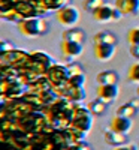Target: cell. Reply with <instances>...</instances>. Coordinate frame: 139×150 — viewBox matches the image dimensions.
Returning a JSON list of instances; mask_svg holds the SVG:
<instances>
[{
    "label": "cell",
    "instance_id": "obj_15",
    "mask_svg": "<svg viewBox=\"0 0 139 150\" xmlns=\"http://www.w3.org/2000/svg\"><path fill=\"white\" fill-rule=\"evenodd\" d=\"M127 78H129L130 83L139 84V60L129 66V69H127Z\"/></svg>",
    "mask_w": 139,
    "mask_h": 150
},
{
    "label": "cell",
    "instance_id": "obj_11",
    "mask_svg": "<svg viewBox=\"0 0 139 150\" xmlns=\"http://www.w3.org/2000/svg\"><path fill=\"white\" fill-rule=\"evenodd\" d=\"M93 42L99 44V42H105V44H111V45H118V38L115 36V33L111 30H100L94 35Z\"/></svg>",
    "mask_w": 139,
    "mask_h": 150
},
{
    "label": "cell",
    "instance_id": "obj_14",
    "mask_svg": "<svg viewBox=\"0 0 139 150\" xmlns=\"http://www.w3.org/2000/svg\"><path fill=\"white\" fill-rule=\"evenodd\" d=\"M138 111H139L138 108H135L130 102H127V104H123V105L117 110V114L124 116V117H129V119H133V117H136Z\"/></svg>",
    "mask_w": 139,
    "mask_h": 150
},
{
    "label": "cell",
    "instance_id": "obj_18",
    "mask_svg": "<svg viewBox=\"0 0 139 150\" xmlns=\"http://www.w3.org/2000/svg\"><path fill=\"white\" fill-rule=\"evenodd\" d=\"M127 41H129L130 45H138L139 44V26L129 29V32H127Z\"/></svg>",
    "mask_w": 139,
    "mask_h": 150
},
{
    "label": "cell",
    "instance_id": "obj_23",
    "mask_svg": "<svg viewBox=\"0 0 139 150\" xmlns=\"http://www.w3.org/2000/svg\"><path fill=\"white\" fill-rule=\"evenodd\" d=\"M136 95L139 96V84H138V87H136Z\"/></svg>",
    "mask_w": 139,
    "mask_h": 150
},
{
    "label": "cell",
    "instance_id": "obj_12",
    "mask_svg": "<svg viewBox=\"0 0 139 150\" xmlns=\"http://www.w3.org/2000/svg\"><path fill=\"white\" fill-rule=\"evenodd\" d=\"M96 81H97V84H118L120 75L115 71H111V69L102 71V72L97 74Z\"/></svg>",
    "mask_w": 139,
    "mask_h": 150
},
{
    "label": "cell",
    "instance_id": "obj_5",
    "mask_svg": "<svg viewBox=\"0 0 139 150\" xmlns=\"http://www.w3.org/2000/svg\"><path fill=\"white\" fill-rule=\"evenodd\" d=\"M60 51H61L63 57H66V59H77V57H79L84 53V44L61 39Z\"/></svg>",
    "mask_w": 139,
    "mask_h": 150
},
{
    "label": "cell",
    "instance_id": "obj_8",
    "mask_svg": "<svg viewBox=\"0 0 139 150\" xmlns=\"http://www.w3.org/2000/svg\"><path fill=\"white\" fill-rule=\"evenodd\" d=\"M103 138H105V143L112 146V147H118V146H127L130 144V138L127 134H121V132H115L112 131L111 128L105 131L103 134Z\"/></svg>",
    "mask_w": 139,
    "mask_h": 150
},
{
    "label": "cell",
    "instance_id": "obj_24",
    "mask_svg": "<svg viewBox=\"0 0 139 150\" xmlns=\"http://www.w3.org/2000/svg\"><path fill=\"white\" fill-rule=\"evenodd\" d=\"M138 147H139V146H138Z\"/></svg>",
    "mask_w": 139,
    "mask_h": 150
},
{
    "label": "cell",
    "instance_id": "obj_19",
    "mask_svg": "<svg viewBox=\"0 0 139 150\" xmlns=\"http://www.w3.org/2000/svg\"><path fill=\"white\" fill-rule=\"evenodd\" d=\"M130 54L139 60V44L138 45H130Z\"/></svg>",
    "mask_w": 139,
    "mask_h": 150
},
{
    "label": "cell",
    "instance_id": "obj_3",
    "mask_svg": "<svg viewBox=\"0 0 139 150\" xmlns=\"http://www.w3.org/2000/svg\"><path fill=\"white\" fill-rule=\"evenodd\" d=\"M91 17L97 23H111V21H115L117 23V21H120V18L123 15L120 14V11L115 6H112L109 3H105V5H102L100 8H97L96 11H93Z\"/></svg>",
    "mask_w": 139,
    "mask_h": 150
},
{
    "label": "cell",
    "instance_id": "obj_4",
    "mask_svg": "<svg viewBox=\"0 0 139 150\" xmlns=\"http://www.w3.org/2000/svg\"><path fill=\"white\" fill-rule=\"evenodd\" d=\"M118 93H120L118 84H97V89H96L97 98L106 104H111L115 101L118 98Z\"/></svg>",
    "mask_w": 139,
    "mask_h": 150
},
{
    "label": "cell",
    "instance_id": "obj_6",
    "mask_svg": "<svg viewBox=\"0 0 139 150\" xmlns=\"http://www.w3.org/2000/svg\"><path fill=\"white\" fill-rule=\"evenodd\" d=\"M115 45H111V44H105V42H99L93 45V54L99 62H109L112 60L114 54H115Z\"/></svg>",
    "mask_w": 139,
    "mask_h": 150
},
{
    "label": "cell",
    "instance_id": "obj_13",
    "mask_svg": "<svg viewBox=\"0 0 139 150\" xmlns=\"http://www.w3.org/2000/svg\"><path fill=\"white\" fill-rule=\"evenodd\" d=\"M108 105L109 104H106L103 101H100L99 98H96V99H93V101H90L87 104V111L90 112L91 116H102L106 112Z\"/></svg>",
    "mask_w": 139,
    "mask_h": 150
},
{
    "label": "cell",
    "instance_id": "obj_17",
    "mask_svg": "<svg viewBox=\"0 0 139 150\" xmlns=\"http://www.w3.org/2000/svg\"><path fill=\"white\" fill-rule=\"evenodd\" d=\"M85 81V75L84 74H75V75H69V84L72 87H82Z\"/></svg>",
    "mask_w": 139,
    "mask_h": 150
},
{
    "label": "cell",
    "instance_id": "obj_21",
    "mask_svg": "<svg viewBox=\"0 0 139 150\" xmlns=\"http://www.w3.org/2000/svg\"><path fill=\"white\" fill-rule=\"evenodd\" d=\"M112 150H132V147H130V144H127V146H118V147H114Z\"/></svg>",
    "mask_w": 139,
    "mask_h": 150
},
{
    "label": "cell",
    "instance_id": "obj_22",
    "mask_svg": "<svg viewBox=\"0 0 139 150\" xmlns=\"http://www.w3.org/2000/svg\"><path fill=\"white\" fill-rule=\"evenodd\" d=\"M130 104H132L135 108H138V110H139V96H138V98H135V99H132Z\"/></svg>",
    "mask_w": 139,
    "mask_h": 150
},
{
    "label": "cell",
    "instance_id": "obj_16",
    "mask_svg": "<svg viewBox=\"0 0 139 150\" xmlns=\"http://www.w3.org/2000/svg\"><path fill=\"white\" fill-rule=\"evenodd\" d=\"M106 3V0H84V9L88 14H93V11L100 8L102 5Z\"/></svg>",
    "mask_w": 139,
    "mask_h": 150
},
{
    "label": "cell",
    "instance_id": "obj_20",
    "mask_svg": "<svg viewBox=\"0 0 139 150\" xmlns=\"http://www.w3.org/2000/svg\"><path fill=\"white\" fill-rule=\"evenodd\" d=\"M8 45H9V44H8L6 41H3V39H0V56H2V54H3L5 51H6V50L9 48Z\"/></svg>",
    "mask_w": 139,
    "mask_h": 150
},
{
    "label": "cell",
    "instance_id": "obj_1",
    "mask_svg": "<svg viewBox=\"0 0 139 150\" xmlns=\"http://www.w3.org/2000/svg\"><path fill=\"white\" fill-rule=\"evenodd\" d=\"M18 30L26 38H37V36L46 35V32L49 30V26L45 20L29 18L18 23Z\"/></svg>",
    "mask_w": 139,
    "mask_h": 150
},
{
    "label": "cell",
    "instance_id": "obj_10",
    "mask_svg": "<svg viewBox=\"0 0 139 150\" xmlns=\"http://www.w3.org/2000/svg\"><path fill=\"white\" fill-rule=\"evenodd\" d=\"M61 39L84 44L85 39H87V35H85V32H84L82 29H79V27H69V29H66L65 32H63Z\"/></svg>",
    "mask_w": 139,
    "mask_h": 150
},
{
    "label": "cell",
    "instance_id": "obj_9",
    "mask_svg": "<svg viewBox=\"0 0 139 150\" xmlns=\"http://www.w3.org/2000/svg\"><path fill=\"white\" fill-rule=\"evenodd\" d=\"M115 6L123 17L139 14V0H115Z\"/></svg>",
    "mask_w": 139,
    "mask_h": 150
},
{
    "label": "cell",
    "instance_id": "obj_7",
    "mask_svg": "<svg viewBox=\"0 0 139 150\" xmlns=\"http://www.w3.org/2000/svg\"><path fill=\"white\" fill-rule=\"evenodd\" d=\"M109 128L112 131H115V132H121V134H127L129 135L132 128H133V119H129V117L117 114L115 117L111 119Z\"/></svg>",
    "mask_w": 139,
    "mask_h": 150
},
{
    "label": "cell",
    "instance_id": "obj_2",
    "mask_svg": "<svg viewBox=\"0 0 139 150\" xmlns=\"http://www.w3.org/2000/svg\"><path fill=\"white\" fill-rule=\"evenodd\" d=\"M55 18L58 21V24L65 27H75L78 24L81 15H79V11L72 6V5H66V6H61L57 12H55Z\"/></svg>",
    "mask_w": 139,
    "mask_h": 150
}]
</instances>
